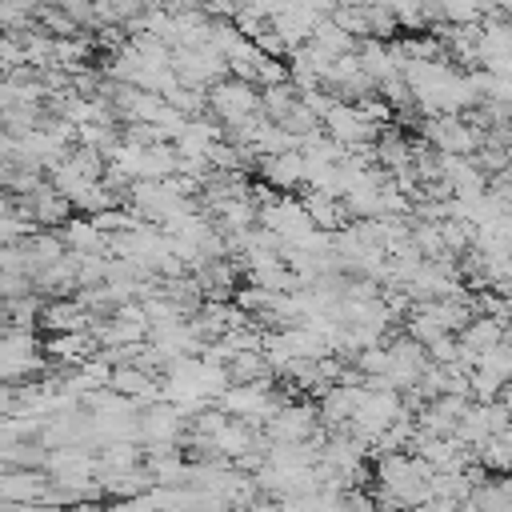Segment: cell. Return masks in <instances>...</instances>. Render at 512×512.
<instances>
[{"label":"cell","mask_w":512,"mask_h":512,"mask_svg":"<svg viewBox=\"0 0 512 512\" xmlns=\"http://www.w3.org/2000/svg\"><path fill=\"white\" fill-rule=\"evenodd\" d=\"M256 172L268 188L276 192H296L304 188V160L300 148L296 152H272V156H256Z\"/></svg>","instance_id":"10"},{"label":"cell","mask_w":512,"mask_h":512,"mask_svg":"<svg viewBox=\"0 0 512 512\" xmlns=\"http://www.w3.org/2000/svg\"><path fill=\"white\" fill-rule=\"evenodd\" d=\"M308 40H312V44H320L324 52H332V56L352 52V48L360 44V40H356V36H348V32H344V28H340L332 16H320V20L312 24V36H308Z\"/></svg>","instance_id":"17"},{"label":"cell","mask_w":512,"mask_h":512,"mask_svg":"<svg viewBox=\"0 0 512 512\" xmlns=\"http://www.w3.org/2000/svg\"><path fill=\"white\" fill-rule=\"evenodd\" d=\"M420 140L452 156H472L484 144V128L472 124L464 112H432V116H420Z\"/></svg>","instance_id":"2"},{"label":"cell","mask_w":512,"mask_h":512,"mask_svg":"<svg viewBox=\"0 0 512 512\" xmlns=\"http://www.w3.org/2000/svg\"><path fill=\"white\" fill-rule=\"evenodd\" d=\"M508 328L496 320V316H488V312H476L460 332H456V340H460V348L464 352H472V356H480V352H488L500 336H504Z\"/></svg>","instance_id":"15"},{"label":"cell","mask_w":512,"mask_h":512,"mask_svg":"<svg viewBox=\"0 0 512 512\" xmlns=\"http://www.w3.org/2000/svg\"><path fill=\"white\" fill-rule=\"evenodd\" d=\"M320 128H324L336 144H344V148H368L384 124H372V120L356 108V100H336V104L320 116Z\"/></svg>","instance_id":"6"},{"label":"cell","mask_w":512,"mask_h":512,"mask_svg":"<svg viewBox=\"0 0 512 512\" xmlns=\"http://www.w3.org/2000/svg\"><path fill=\"white\" fill-rule=\"evenodd\" d=\"M68 212H72V200L60 192V188H52L48 184V176L28 192V220L32 224H64L68 220Z\"/></svg>","instance_id":"13"},{"label":"cell","mask_w":512,"mask_h":512,"mask_svg":"<svg viewBox=\"0 0 512 512\" xmlns=\"http://www.w3.org/2000/svg\"><path fill=\"white\" fill-rule=\"evenodd\" d=\"M300 204H304L308 220H312L316 228H324V232H336V228H344V224L352 220L348 208H344V196H340V192H328V188H308V184H304Z\"/></svg>","instance_id":"11"},{"label":"cell","mask_w":512,"mask_h":512,"mask_svg":"<svg viewBox=\"0 0 512 512\" xmlns=\"http://www.w3.org/2000/svg\"><path fill=\"white\" fill-rule=\"evenodd\" d=\"M440 16H444V24H476L480 8L472 0H440Z\"/></svg>","instance_id":"19"},{"label":"cell","mask_w":512,"mask_h":512,"mask_svg":"<svg viewBox=\"0 0 512 512\" xmlns=\"http://www.w3.org/2000/svg\"><path fill=\"white\" fill-rule=\"evenodd\" d=\"M376 504H396V508H412L428 500V484H432V464L420 460L416 452L400 448V452H380L376 456Z\"/></svg>","instance_id":"1"},{"label":"cell","mask_w":512,"mask_h":512,"mask_svg":"<svg viewBox=\"0 0 512 512\" xmlns=\"http://www.w3.org/2000/svg\"><path fill=\"white\" fill-rule=\"evenodd\" d=\"M444 184H448L452 196H460V200H476V196H484L488 176L476 168L472 156H452V152H444Z\"/></svg>","instance_id":"12"},{"label":"cell","mask_w":512,"mask_h":512,"mask_svg":"<svg viewBox=\"0 0 512 512\" xmlns=\"http://www.w3.org/2000/svg\"><path fill=\"white\" fill-rule=\"evenodd\" d=\"M456 440H464L468 448H476V444H484L488 436H492V424H488V408L480 404V400H468L464 404V412H460V420H456V432H452Z\"/></svg>","instance_id":"16"},{"label":"cell","mask_w":512,"mask_h":512,"mask_svg":"<svg viewBox=\"0 0 512 512\" xmlns=\"http://www.w3.org/2000/svg\"><path fill=\"white\" fill-rule=\"evenodd\" d=\"M40 348H44V360H52V364H60V368H76V364H84L88 356L100 352V344H96V336H92L88 328H76V332H52Z\"/></svg>","instance_id":"8"},{"label":"cell","mask_w":512,"mask_h":512,"mask_svg":"<svg viewBox=\"0 0 512 512\" xmlns=\"http://www.w3.org/2000/svg\"><path fill=\"white\" fill-rule=\"evenodd\" d=\"M40 360H44V348L32 340L28 328H12L0 336V380L28 376L32 368H40Z\"/></svg>","instance_id":"7"},{"label":"cell","mask_w":512,"mask_h":512,"mask_svg":"<svg viewBox=\"0 0 512 512\" xmlns=\"http://www.w3.org/2000/svg\"><path fill=\"white\" fill-rule=\"evenodd\" d=\"M316 432H320L316 400H300V396H284L280 408L264 420L268 440H312Z\"/></svg>","instance_id":"5"},{"label":"cell","mask_w":512,"mask_h":512,"mask_svg":"<svg viewBox=\"0 0 512 512\" xmlns=\"http://www.w3.org/2000/svg\"><path fill=\"white\" fill-rule=\"evenodd\" d=\"M172 72L188 88H208L220 76H228V64L212 44H176L172 48Z\"/></svg>","instance_id":"4"},{"label":"cell","mask_w":512,"mask_h":512,"mask_svg":"<svg viewBox=\"0 0 512 512\" xmlns=\"http://www.w3.org/2000/svg\"><path fill=\"white\" fill-rule=\"evenodd\" d=\"M108 388L120 392V396H128V400H136V404H152V400H160V376L144 372L136 360L112 364V372H108Z\"/></svg>","instance_id":"9"},{"label":"cell","mask_w":512,"mask_h":512,"mask_svg":"<svg viewBox=\"0 0 512 512\" xmlns=\"http://www.w3.org/2000/svg\"><path fill=\"white\" fill-rule=\"evenodd\" d=\"M60 236L68 252H108V236L96 228L92 216H68L60 224Z\"/></svg>","instance_id":"14"},{"label":"cell","mask_w":512,"mask_h":512,"mask_svg":"<svg viewBox=\"0 0 512 512\" xmlns=\"http://www.w3.org/2000/svg\"><path fill=\"white\" fill-rule=\"evenodd\" d=\"M296 104V88L292 80H276V84H260V112L268 120H280L288 108Z\"/></svg>","instance_id":"18"},{"label":"cell","mask_w":512,"mask_h":512,"mask_svg":"<svg viewBox=\"0 0 512 512\" xmlns=\"http://www.w3.org/2000/svg\"><path fill=\"white\" fill-rule=\"evenodd\" d=\"M204 100H208V116H216L224 128L228 124H240L248 116L260 112V88L252 80H240V76H220L216 84L204 88Z\"/></svg>","instance_id":"3"}]
</instances>
